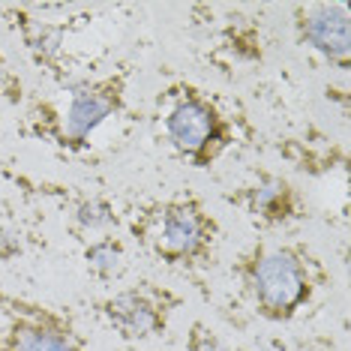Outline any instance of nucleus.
Masks as SVG:
<instances>
[{"instance_id":"f8f14e48","label":"nucleus","mask_w":351,"mask_h":351,"mask_svg":"<svg viewBox=\"0 0 351 351\" xmlns=\"http://www.w3.org/2000/svg\"><path fill=\"white\" fill-rule=\"evenodd\" d=\"M15 90V78H12V73H10V66H6V60L0 58V93H6V90Z\"/></svg>"},{"instance_id":"f257e3e1","label":"nucleus","mask_w":351,"mask_h":351,"mask_svg":"<svg viewBox=\"0 0 351 351\" xmlns=\"http://www.w3.org/2000/svg\"><path fill=\"white\" fill-rule=\"evenodd\" d=\"M234 276L255 315L274 324L298 318L330 285V270L322 255L300 241H258L246 246L234 261Z\"/></svg>"},{"instance_id":"0eeeda50","label":"nucleus","mask_w":351,"mask_h":351,"mask_svg":"<svg viewBox=\"0 0 351 351\" xmlns=\"http://www.w3.org/2000/svg\"><path fill=\"white\" fill-rule=\"evenodd\" d=\"M291 27L300 45L315 51L339 73L351 69V15L346 3H298Z\"/></svg>"},{"instance_id":"9b49d317","label":"nucleus","mask_w":351,"mask_h":351,"mask_svg":"<svg viewBox=\"0 0 351 351\" xmlns=\"http://www.w3.org/2000/svg\"><path fill=\"white\" fill-rule=\"evenodd\" d=\"M189 351H228L219 342V337H213V330H207L202 322L193 324V333H189Z\"/></svg>"},{"instance_id":"20e7f679","label":"nucleus","mask_w":351,"mask_h":351,"mask_svg":"<svg viewBox=\"0 0 351 351\" xmlns=\"http://www.w3.org/2000/svg\"><path fill=\"white\" fill-rule=\"evenodd\" d=\"M156 132L171 154L204 171L237 141V126L217 97L193 82H171L156 97Z\"/></svg>"},{"instance_id":"6e6552de","label":"nucleus","mask_w":351,"mask_h":351,"mask_svg":"<svg viewBox=\"0 0 351 351\" xmlns=\"http://www.w3.org/2000/svg\"><path fill=\"white\" fill-rule=\"evenodd\" d=\"M228 202L243 207V213L261 228H285L306 217V202L289 178L274 171H258L241 189L228 195Z\"/></svg>"},{"instance_id":"423d86ee","label":"nucleus","mask_w":351,"mask_h":351,"mask_svg":"<svg viewBox=\"0 0 351 351\" xmlns=\"http://www.w3.org/2000/svg\"><path fill=\"white\" fill-rule=\"evenodd\" d=\"M183 306V294L154 279L117 289L93 303L99 322L126 342H147L169 330L174 313Z\"/></svg>"},{"instance_id":"ddd939ff","label":"nucleus","mask_w":351,"mask_h":351,"mask_svg":"<svg viewBox=\"0 0 351 351\" xmlns=\"http://www.w3.org/2000/svg\"><path fill=\"white\" fill-rule=\"evenodd\" d=\"M123 351H138V348H123Z\"/></svg>"},{"instance_id":"f03ea898","label":"nucleus","mask_w":351,"mask_h":351,"mask_svg":"<svg viewBox=\"0 0 351 351\" xmlns=\"http://www.w3.org/2000/svg\"><path fill=\"white\" fill-rule=\"evenodd\" d=\"M130 75L132 69L121 66L106 75L66 84L58 99L36 102L27 111V135L49 141L66 154L90 150L97 135L126 114Z\"/></svg>"},{"instance_id":"1a4fd4ad","label":"nucleus","mask_w":351,"mask_h":351,"mask_svg":"<svg viewBox=\"0 0 351 351\" xmlns=\"http://www.w3.org/2000/svg\"><path fill=\"white\" fill-rule=\"evenodd\" d=\"M84 265L97 279L102 282H114L126 274L130 267V252H126V243L111 231V234H99L90 237L84 243Z\"/></svg>"},{"instance_id":"9d476101","label":"nucleus","mask_w":351,"mask_h":351,"mask_svg":"<svg viewBox=\"0 0 351 351\" xmlns=\"http://www.w3.org/2000/svg\"><path fill=\"white\" fill-rule=\"evenodd\" d=\"M73 222L82 234H111V228L117 226V217H114V207H111L106 198L99 195H90V198H82L73 210Z\"/></svg>"},{"instance_id":"39448f33","label":"nucleus","mask_w":351,"mask_h":351,"mask_svg":"<svg viewBox=\"0 0 351 351\" xmlns=\"http://www.w3.org/2000/svg\"><path fill=\"white\" fill-rule=\"evenodd\" d=\"M0 351H90L73 315L0 291Z\"/></svg>"},{"instance_id":"7ed1b4c3","label":"nucleus","mask_w":351,"mask_h":351,"mask_svg":"<svg viewBox=\"0 0 351 351\" xmlns=\"http://www.w3.org/2000/svg\"><path fill=\"white\" fill-rule=\"evenodd\" d=\"M130 234L141 252L178 270H202L219 246V222L195 195H169L141 204L130 219Z\"/></svg>"}]
</instances>
